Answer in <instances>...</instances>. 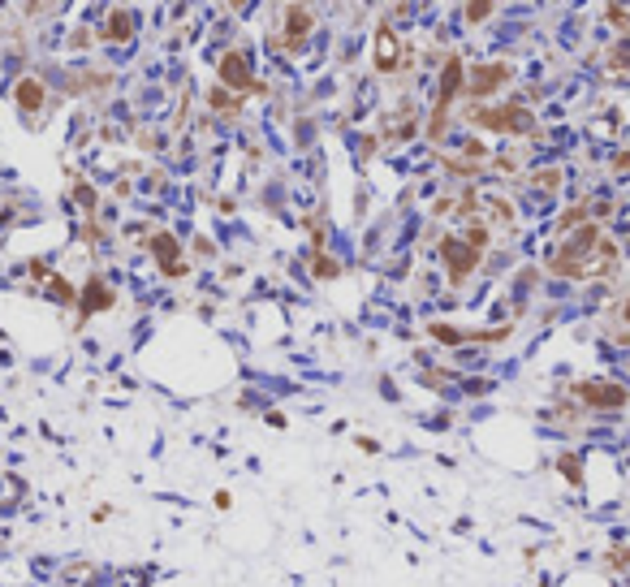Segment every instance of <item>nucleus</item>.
I'll return each mask as SVG.
<instances>
[{"label": "nucleus", "mask_w": 630, "mask_h": 587, "mask_svg": "<svg viewBox=\"0 0 630 587\" xmlns=\"http://www.w3.org/2000/svg\"><path fill=\"white\" fill-rule=\"evenodd\" d=\"M151 250H156V260L164 264V276H186V264H178V238L173 234H156L151 238Z\"/></svg>", "instance_id": "7"}, {"label": "nucleus", "mask_w": 630, "mask_h": 587, "mask_svg": "<svg viewBox=\"0 0 630 587\" xmlns=\"http://www.w3.org/2000/svg\"><path fill=\"white\" fill-rule=\"evenodd\" d=\"M592 246H600V225H596V220H587L583 229H578V238H570L561 250H552V264H548V268L561 272V276H583Z\"/></svg>", "instance_id": "1"}, {"label": "nucleus", "mask_w": 630, "mask_h": 587, "mask_svg": "<svg viewBox=\"0 0 630 587\" xmlns=\"http://www.w3.org/2000/svg\"><path fill=\"white\" fill-rule=\"evenodd\" d=\"M104 39H130V17H125L121 9L108 13V27H104Z\"/></svg>", "instance_id": "12"}, {"label": "nucleus", "mask_w": 630, "mask_h": 587, "mask_svg": "<svg viewBox=\"0 0 630 587\" xmlns=\"http://www.w3.org/2000/svg\"><path fill=\"white\" fill-rule=\"evenodd\" d=\"M432 337H436V341H453V346L462 341V333H458V328H445V324H432Z\"/></svg>", "instance_id": "15"}, {"label": "nucleus", "mask_w": 630, "mask_h": 587, "mask_svg": "<svg viewBox=\"0 0 630 587\" xmlns=\"http://www.w3.org/2000/svg\"><path fill=\"white\" fill-rule=\"evenodd\" d=\"M578 397H587V406H600V411H613V406H626V389L622 385H604V380H587Z\"/></svg>", "instance_id": "4"}, {"label": "nucleus", "mask_w": 630, "mask_h": 587, "mask_svg": "<svg viewBox=\"0 0 630 587\" xmlns=\"http://www.w3.org/2000/svg\"><path fill=\"white\" fill-rule=\"evenodd\" d=\"M73 195H78V203H83V208H95V190H91L87 182H78V186H73Z\"/></svg>", "instance_id": "16"}, {"label": "nucleus", "mask_w": 630, "mask_h": 587, "mask_svg": "<svg viewBox=\"0 0 630 587\" xmlns=\"http://www.w3.org/2000/svg\"><path fill=\"white\" fill-rule=\"evenodd\" d=\"M401 65V43H397V31L393 27H380V35H375V69L393 73Z\"/></svg>", "instance_id": "5"}, {"label": "nucleus", "mask_w": 630, "mask_h": 587, "mask_svg": "<svg viewBox=\"0 0 630 587\" xmlns=\"http://www.w3.org/2000/svg\"><path fill=\"white\" fill-rule=\"evenodd\" d=\"M220 83H229V87L246 91V83H250V65H246L242 52H224V57H220Z\"/></svg>", "instance_id": "8"}, {"label": "nucleus", "mask_w": 630, "mask_h": 587, "mask_svg": "<svg viewBox=\"0 0 630 587\" xmlns=\"http://www.w3.org/2000/svg\"><path fill=\"white\" fill-rule=\"evenodd\" d=\"M475 121L488 125V130H531V113H522L518 104H510V108H480Z\"/></svg>", "instance_id": "3"}, {"label": "nucleus", "mask_w": 630, "mask_h": 587, "mask_svg": "<svg viewBox=\"0 0 630 587\" xmlns=\"http://www.w3.org/2000/svg\"><path fill=\"white\" fill-rule=\"evenodd\" d=\"M441 255H445V264H449L453 285H462V281L475 272V264H480V250L466 246V242H458V238H445V242H441Z\"/></svg>", "instance_id": "2"}, {"label": "nucleus", "mask_w": 630, "mask_h": 587, "mask_svg": "<svg viewBox=\"0 0 630 587\" xmlns=\"http://www.w3.org/2000/svg\"><path fill=\"white\" fill-rule=\"evenodd\" d=\"M78 302H83V316H91V311H104V307H113V290H108L99 276H91Z\"/></svg>", "instance_id": "9"}, {"label": "nucleus", "mask_w": 630, "mask_h": 587, "mask_svg": "<svg viewBox=\"0 0 630 587\" xmlns=\"http://www.w3.org/2000/svg\"><path fill=\"white\" fill-rule=\"evenodd\" d=\"M17 108H22V113H39V108H43V83L22 78V83H17Z\"/></svg>", "instance_id": "10"}, {"label": "nucleus", "mask_w": 630, "mask_h": 587, "mask_svg": "<svg viewBox=\"0 0 630 587\" xmlns=\"http://www.w3.org/2000/svg\"><path fill=\"white\" fill-rule=\"evenodd\" d=\"M510 65L506 61H496V65H484V69H475V78H471V95H492L501 83H506L510 78Z\"/></svg>", "instance_id": "6"}, {"label": "nucleus", "mask_w": 630, "mask_h": 587, "mask_svg": "<svg viewBox=\"0 0 630 587\" xmlns=\"http://www.w3.org/2000/svg\"><path fill=\"white\" fill-rule=\"evenodd\" d=\"M492 5H466V17H488Z\"/></svg>", "instance_id": "18"}, {"label": "nucleus", "mask_w": 630, "mask_h": 587, "mask_svg": "<svg viewBox=\"0 0 630 587\" xmlns=\"http://www.w3.org/2000/svg\"><path fill=\"white\" fill-rule=\"evenodd\" d=\"M52 294H57V302H78V294H73L69 281H61V276H52Z\"/></svg>", "instance_id": "13"}, {"label": "nucleus", "mask_w": 630, "mask_h": 587, "mask_svg": "<svg viewBox=\"0 0 630 587\" xmlns=\"http://www.w3.org/2000/svg\"><path fill=\"white\" fill-rule=\"evenodd\" d=\"M626 320H630V307H626Z\"/></svg>", "instance_id": "19"}, {"label": "nucleus", "mask_w": 630, "mask_h": 587, "mask_svg": "<svg viewBox=\"0 0 630 587\" xmlns=\"http://www.w3.org/2000/svg\"><path fill=\"white\" fill-rule=\"evenodd\" d=\"M315 272H320V276H337V264L329 260V255H320V260H315Z\"/></svg>", "instance_id": "17"}, {"label": "nucleus", "mask_w": 630, "mask_h": 587, "mask_svg": "<svg viewBox=\"0 0 630 587\" xmlns=\"http://www.w3.org/2000/svg\"><path fill=\"white\" fill-rule=\"evenodd\" d=\"M285 31H289V48H294L302 31H311V13L302 9V5H289V9H285Z\"/></svg>", "instance_id": "11"}, {"label": "nucleus", "mask_w": 630, "mask_h": 587, "mask_svg": "<svg viewBox=\"0 0 630 587\" xmlns=\"http://www.w3.org/2000/svg\"><path fill=\"white\" fill-rule=\"evenodd\" d=\"M557 467H561V475H566L570 483H578V479H583V471H578V458H561Z\"/></svg>", "instance_id": "14"}]
</instances>
